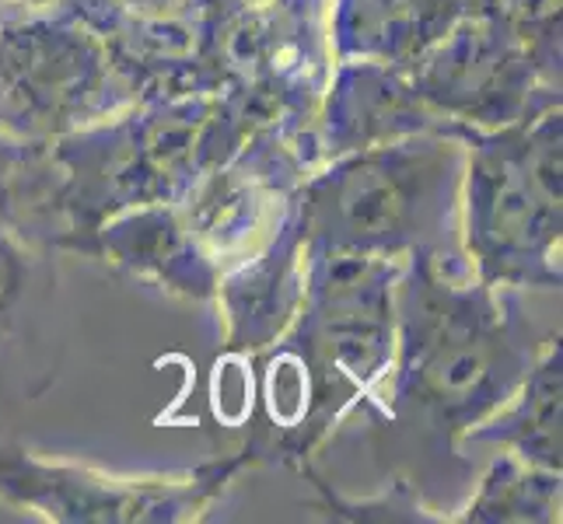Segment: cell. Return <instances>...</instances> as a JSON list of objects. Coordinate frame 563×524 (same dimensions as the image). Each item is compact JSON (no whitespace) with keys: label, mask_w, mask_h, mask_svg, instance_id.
<instances>
[{"label":"cell","mask_w":563,"mask_h":524,"mask_svg":"<svg viewBox=\"0 0 563 524\" xmlns=\"http://www.w3.org/2000/svg\"><path fill=\"white\" fill-rule=\"evenodd\" d=\"M308 245L295 210L287 207L269 238L221 274L213 308L221 312V349L252 357L277 343L305 298Z\"/></svg>","instance_id":"13"},{"label":"cell","mask_w":563,"mask_h":524,"mask_svg":"<svg viewBox=\"0 0 563 524\" xmlns=\"http://www.w3.org/2000/svg\"><path fill=\"white\" fill-rule=\"evenodd\" d=\"M64 364L56 252L29 245L0 218V405L43 399Z\"/></svg>","instance_id":"11"},{"label":"cell","mask_w":563,"mask_h":524,"mask_svg":"<svg viewBox=\"0 0 563 524\" xmlns=\"http://www.w3.org/2000/svg\"><path fill=\"white\" fill-rule=\"evenodd\" d=\"M109 49L137 99L210 94L207 53L221 0H46Z\"/></svg>","instance_id":"10"},{"label":"cell","mask_w":563,"mask_h":524,"mask_svg":"<svg viewBox=\"0 0 563 524\" xmlns=\"http://www.w3.org/2000/svg\"><path fill=\"white\" fill-rule=\"evenodd\" d=\"M29 147H32V144H25V141H14L11 133L4 130V123H0V197H4V189L11 186V179H14L18 165L25 161Z\"/></svg>","instance_id":"20"},{"label":"cell","mask_w":563,"mask_h":524,"mask_svg":"<svg viewBox=\"0 0 563 524\" xmlns=\"http://www.w3.org/2000/svg\"><path fill=\"white\" fill-rule=\"evenodd\" d=\"M179 207L200 248L224 274L269 238V231L287 213L290 197L266 182L256 168H249L239 154H231L224 165L203 171L192 182Z\"/></svg>","instance_id":"15"},{"label":"cell","mask_w":563,"mask_h":524,"mask_svg":"<svg viewBox=\"0 0 563 524\" xmlns=\"http://www.w3.org/2000/svg\"><path fill=\"white\" fill-rule=\"evenodd\" d=\"M459 18L465 0H333L329 43L336 60L410 67Z\"/></svg>","instance_id":"16"},{"label":"cell","mask_w":563,"mask_h":524,"mask_svg":"<svg viewBox=\"0 0 563 524\" xmlns=\"http://www.w3.org/2000/svg\"><path fill=\"white\" fill-rule=\"evenodd\" d=\"M85 259H99L112 274L158 287L162 294L189 304H213L221 283V269L200 248L179 203H147L115 213L95 231Z\"/></svg>","instance_id":"14"},{"label":"cell","mask_w":563,"mask_h":524,"mask_svg":"<svg viewBox=\"0 0 563 524\" xmlns=\"http://www.w3.org/2000/svg\"><path fill=\"white\" fill-rule=\"evenodd\" d=\"M563 343L550 336L511 399L465 431L462 448L508 451L529 465L563 472Z\"/></svg>","instance_id":"17"},{"label":"cell","mask_w":563,"mask_h":524,"mask_svg":"<svg viewBox=\"0 0 563 524\" xmlns=\"http://www.w3.org/2000/svg\"><path fill=\"white\" fill-rule=\"evenodd\" d=\"M462 165L459 137L417 133L319 165L295 189L290 210L308 252L336 248L388 259L434 252L465 263L459 245Z\"/></svg>","instance_id":"3"},{"label":"cell","mask_w":563,"mask_h":524,"mask_svg":"<svg viewBox=\"0 0 563 524\" xmlns=\"http://www.w3.org/2000/svg\"><path fill=\"white\" fill-rule=\"evenodd\" d=\"M333 0H221L210 29V94L252 133L274 123H316L333 74Z\"/></svg>","instance_id":"6"},{"label":"cell","mask_w":563,"mask_h":524,"mask_svg":"<svg viewBox=\"0 0 563 524\" xmlns=\"http://www.w3.org/2000/svg\"><path fill=\"white\" fill-rule=\"evenodd\" d=\"M563 508V472L539 469L508 451H497L479 472L462 524H556Z\"/></svg>","instance_id":"18"},{"label":"cell","mask_w":563,"mask_h":524,"mask_svg":"<svg viewBox=\"0 0 563 524\" xmlns=\"http://www.w3.org/2000/svg\"><path fill=\"white\" fill-rule=\"evenodd\" d=\"M462 130L427 105L406 67L375 60H336L322 102L316 112V141L322 161L340 154L396 144L417 133H452L462 141Z\"/></svg>","instance_id":"12"},{"label":"cell","mask_w":563,"mask_h":524,"mask_svg":"<svg viewBox=\"0 0 563 524\" xmlns=\"http://www.w3.org/2000/svg\"><path fill=\"white\" fill-rule=\"evenodd\" d=\"M137 91L109 49L56 8L0 14V123L14 141L49 144L130 109Z\"/></svg>","instance_id":"7"},{"label":"cell","mask_w":563,"mask_h":524,"mask_svg":"<svg viewBox=\"0 0 563 524\" xmlns=\"http://www.w3.org/2000/svg\"><path fill=\"white\" fill-rule=\"evenodd\" d=\"M553 333H539L518 290L479 283L434 252L402 259L396 357L372 410V451L385 479H406L441 521L434 487L470 472L462 437L529 375Z\"/></svg>","instance_id":"1"},{"label":"cell","mask_w":563,"mask_h":524,"mask_svg":"<svg viewBox=\"0 0 563 524\" xmlns=\"http://www.w3.org/2000/svg\"><path fill=\"white\" fill-rule=\"evenodd\" d=\"M256 469L242 448L186 472L123 476L0 441V503L56 524H192Z\"/></svg>","instance_id":"8"},{"label":"cell","mask_w":563,"mask_h":524,"mask_svg":"<svg viewBox=\"0 0 563 524\" xmlns=\"http://www.w3.org/2000/svg\"><path fill=\"white\" fill-rule=\"evenodd\" d=\"M245 137L249 130L218 94L133 102L49 141L11 192L4 218L29 245L85 259L109 218L147 203H179Z\"/></svg>","instance_id":"2"},{"label":"cell","mask_w":563,"mask_h":524,"mask_svg":"<svg viewBox=\"0 0 563 524\" xmlns=\"http://www.w3.org/2000/svg\"><path fill=\"white\" fill-rule=\"evenodd\" d=\"M465 14H479L511 29L529 49L539 74L563 88V0H465Z\"/></svg>","instance_id":"19"},{"label":"cell","mask_w":563,"mask_h":524,"mask_svg":"<svg viewBox=\"0 0 563 524\" xmlns=\"http://www.w3.org/2000/svg\"><path fill=\"white\" fill-rule=\"evenodd\" d=\"M459 245L497 290L563 287V105L500 130H462Z\"/></svg>","instance_id":"4"},{"label":"cell","mask_w":563,"mask_h":524,"mask_svg":"<svg viewBox=\"0 0 563 524\" xmlns=\"http://www.w3.org/2000/svg\"><path fill=\"white\" fill-rule=\"evenodd\" d=\"M402 259L367 252H308L305 298L280 336L312 381V410L290 448L301 479L357 410L372 413L396 357V283Z\"/></svg>","instance_id":"5"},{"label":"cell","mask_w":563,"mask_h":524,"mask_svg":"<svg viewBox=\"0 0 563 524\" xmlns=\"http://www.w3.org/2000/svg\"><path fill=\"white\" fill-rule=\"evenodd\" d=\"M0 14H4V0H0Z\"/></svg>","instance_id":"21"},{"label":"cell","mask_w":563,"mask_h":524,"mask_svg":"<svg viewBox=\"0 0 563 524\" xmlns=\"http://www.w3.org/2000/svg\"><path fill=\"white\" fill-rule=\"evenodd\" d=\"M406 74L420 99L455 126L500 130L563 105V88L539 74L521 38L479 14L459 18Z\"/></svg>","instance_id":"9"}]
</instances>
